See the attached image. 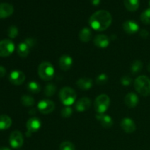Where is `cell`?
I'll return each mask as SVG.
<instances>
[{
	"instance_id": "6da1fadb",
	"label": "cell",
	"mask_w": 150,
	"mask_h": 150,
	"mask_svg": "<svg viewBox=\"0 0 150 150\" xmlns=\"http://www.w3.org/2000/svg\"><path fill=\"white\" fill-rule=\"evenodd\" d=\"M112 16L107 10H100L94 13L89 19V24L94 30L102 32L111 26Z\"/></svg>"
},
{
	"instance_id": "7a4b0ae2",
	"label": "cell",
	"mask_w": 150,
	"mask_h": 150,
	"mask_svg": "<svg viewBox=\"0 0 150 150\" xmlns=\"http://www.w3.org/2000/svg\"><path fill=\"white\" fill-rule=\"evenodd\" d=\"M136 92L144 97L150 95V79L146 76H140L134 81Z\"/></svg>"
},
{
	"instance_id": "3957f363",
	"label": "cell",
	"mask_w": 150,
	"mask_h": 150,
	"mask_svg": "<svg viewBox=\"0 0 150 150\" xmlns=\"http://www.w3.org/2000/svg\"><path fill=\"white\" fill-rule=\"evenodd\" d=\"M54 67L49 62H42L38 67V75L42 80L48 81L54 76Z\"/></svg>"
},
{
	"instance_id": "277c9868",
	"label": "cell",
	"mask_w": 150,
	"mask_h": 150,
	"mask_svg": "<svg viewBox=\"0 0 150 150\" xmlns=\"http://www.w3.org/2000/svg\"><path fill=\"white\" fill-rule=\"evenodd\" d=\"M59 99L62 104L66 106L73 105L76 99V92L72 88L65 86L59 91Z\"/></svg>"
},
{
	"instance_id": "5b68a950",
	"label": "cell",
	"mask_w": 150,
	"mask_h": 150,
	"mask_svg": "<svg viewBox=\"0 0 150 150\" xmlns=\"http://www.w3.org/2000/svg\"><path fill=\"white\" fill-rule=\"evenodd\" d=\"M110 105V98L107 95L103 94L97 97L94 103V108L98 114H104Z\"/></svg>"
},
{
	"instance_id": "8992f818",
	"label": "cell",
	"mask_w": 150,
	"mask_h": 150,
	"mask_svg": "<svg viewBox=\"0 0 150 150\" xmlns=\"http://www.w3.org/2000/svg\"><path fill=\"white\" fill-rule=\"evenodd\" d=\"M15 50V45L10 40H3L0 41V57H7L13 54Z\"/></svg>"
},
{
	"instance_id": "52a82bcc",
	"label": "cell",
	"mask_w": 150,
	"mask_h": 150,
	"mask_svg": "<svg viewBox=\"0 0 150 150\" xmlns=\"http://www.w3.org/2000/svg\"><path fill=\"white\" fill-rule=\"evenodd\" d=\"M41 127V122L37 117H32L29 119L26 122V128L27 131L26 133V136L27 137H30L33 133H35Z\"/></svg>"
},
{
	"instance_id": "ba28073f",
	"label": "cell",
	"mask_w": 150,
	"mask_h": 150,
	"mask_svg": "<svg viewBox=\"0 0 150 150\" xmlns=\"http://www.w3.org/2000/svg\"><path fill=\"white\" fill-rule=\"evenodd\" d=\"M10 146L14 149H18L21 147L23 144V135L20 131H13L10 134V139H9Z\"/></svg>"
},
{
	"instance_id": "9c48e42d",
	"label": "cell",
	"mask_w": 150,
	"mask_h": 150,
	"mask_svg": "<svg viewBox=\"0 0 150 150\" xmlns=\"http://www.w3.org/2000/svg\"><path fill=\"white\" fill-rule=\"evenodd\" d=\"M38 108L42 114H48L54 111L55 103L50 100H42L38 103Z\"/></svg>"
},
{
	"instance_id": "30bf717a",
	"label": "cell",
	"mask_w": 150,
	"mask_h": 150,
	"mask_svg": "<svg viewBox=\"0 0 150 150\" xmlns=\"http://www.w3.org/2000/svg\"><path fill=\"white\" fill-rule=\"evenodd\" d=\"M25 79L26 76L21 70H13L9 76V81L10 83L17 86L22 84L25 81Z\"/></svg>"
},
{
	"instance_id": "8fae6325",
	"label": "cell",
	"mask_w": 150,
	"mask_h": 150,
	"mask_svg": "<svg viewBox=\"0 0 150 150\" xmlns=\"http://www.w3.org/2000/svg\"><path fill=\"white\" fill-rule=\"evenodd\" d=\"M122 129L127 133H132L136 130V125L133 120L130 118H124L120 122Z\"/></svg>"
},
{
	"instance_id": "7c38bea8",
	"label": "cell",
	"mask_w": 150,
	"mask_h": 150,
	"mask_svg": "<svg viewBox=\"0 0 150 150\" xmlns=\"http://www.w3.org/2000/svg\"><path fill=\"white\" fill-rule=\"evenodd\" d=\"M122 27L125 32L128 35H133L136 33L139 29V24L136 21L131 20L125 21L122 24Z\"/></svg>"
},
{
	"instance_id": "4fadbf2b",
	"label": "cell",
	"mask_w": 150,
	"mask_h": 150,
	"mask_svg": "<svg viewBox=\"0 0 150 150\" xmlns=\"http://www.w3.org/2000/svg\"><path fill=\"white\" fill-rule=\"evenodd\" d=\"M14 12V8L9 3H0V18H6L11 16Z\"/></svg>"
},
{
	"instance_id": "5bb4252c",
	"label": "cell",
	"mask_w": 150,
	"mask_h": 150,
	"mask_svg": "<svg viewBox=\"0 0 150 150\" xmlns=\"http://www.w3.org/2000/svg\"><path fill=\"white\" fill-rule=\"evenodd\" d=\"M73 65V59L68 55L62 56L59 60V66L60 69L64 71H67Z\"/></svg>"
},
{
	"instance_id": "9a60e30c",
	"label": "cell",
	"mask_w": 150,
	"mask_h": 150,
	"mask_svg": "<svg viewBox=\"0 0 150 150\" xmlns=\"http://www.w3.org/2000/svg\"><path fill=\"white\" fill-rule=\"evenodd\" d=\"M91 106V100L89 98H82L76 102V109L78 112H83Z\"/></svg>"
},
{
	"instance_id": "2e32d148",
	"label": "cell",
	"mask_w": 150,
	"mask_h": 150,
	"mask_svg": "<svg viewBox=\"0 0 150 150\" xmlns=\"http://www.w3.org/2000/svg\"><path fill=\"white\" fill-rule=\"evenodd\" d=\"M94 43L98 48H105L109 45L110 40L106 35H98L94 38Z\"/></svg>"
},
{
	"instance_id": "e0dca14e",
	"label": "cell",
	"mask_w": 150,
	"mask_h": 150,
	"mask_svg": "<svg viewBox=\"0 0 150 150\" xmlns=\"http://www.w3.org/2000/svg\"><path fill=\"white\" fill-rule=\"evenodd\" d=\"M96 119L100 122L101 125L104 128H110L113 126L114 122L110 116L104 114H98L96 115Z\"/></svg>"
},
{
	"instance_id": "ac0fdd59",
	"label": "cell",
	"mask_w": 150,
	"mask_h": 150,
	"mask_svg": "<svg viewBox=\"0 0 150 150\" xmlns=\"http://www.w3.org/2000/svg\"><path fill=\"white\" fill-rule=\"evenodd\" d=\"M139 97L133 92H130L125 98V103L129 108H135L139 103Z\"/></svg>"
},
{
	"instance_id": "d6986e66",
	"label": "cell",
	"mask_w": 150,
	"mask_h": 150,
	"mask_svg": "<svg viewBox=\"0 0 150 150\" xmlns=\"http://www.w3.org/2000/svg\"><path fill=\"white\" fill-rule=\"evenodd\" d=\"M92 80L89 78H81L76 82L77 86L82 90H88L92 86Z\"/></svg>"
},
{
	"instance_id": "ffe728a7",
	"label": "cell",
	"mask_w": 150,
	"mask_h": 150,
	"mask_svg": "<svg viewBox=\"0 0 150 150\" xmlns=\"http://www.w3.org/2000/svg\"><path fill=\"white\" fill-rule=\"evenodd\" d=\"M79 39L83 42H87L92 39V31L89 28L84 27L79 32Z\"/></svg>"
},
{
	"instance_id": "44dd1931",
	"label": "cell",
	"mask_w": 150,
	"mask_h": 150,
	"mask_svg": "<svg viewBox=\"0 0 150 150\" xmlns=\"http://www.w3.org/2000/svg\"><path fill=\"white\" fill-rule=\"evenodd\" d=\"M29 51H30V48L25 42H21L18 45L17 53L19 57H22V58H26L29 55Z\"/></svg>"
},
{
	"instance_id": "7402d4cb",
	"label": "cell",
	"mask_w": 150,
	"mask_h": 150,
	"mask_svg": "<svg viewBox=\"0 0 150 150\" xmlns=\"http://www.w3.org/2000/svg\"><path fill=\"white\" fill-rule=\"evenodd\" d=\"M12 125V120L7 115L0 116V130H4L10 128Z\"/></svg>"
},
{
	"instance_id": "603a6c76",
	"label": "cell",
	"mask_w": 150,
	"mask_h": 150,
	"mask_svg": "<svg viewBox=\"0 0 150 150\" xmlns=\"http://www.w3.org/2000/svg\"><path fill=\"white\" fill-rule=\"evenodd\" d=\"M124 4L126 9L130 12H134L139 9V0H124Z\"/></svg>"
},
{
	"instance_id": "cb8c5ba5",
	"label": "cell",
	"mask_w": 150,
	"mask_h": 150,
	"mask_svg": "<svg viewBox=\"0 0 150 150\" xmlns=\"http://www.w3.org/2000/svg\"><path fill=\"white\" fill-rule=\"evenodd\" d=\"M40 85L36 81H30L27 84V89L29 92L32 94H38L40 91Z\"/></svg>"
},
{
	"instance_id": "d4e9b609",
	"label": "cell",
	"mask_w": 150,
	"mask_h": 150,
	"mask_svg": "<svg viewBox=\"0 0 150 150\" xmlns=\"http://www.w3.org/2000/svg\"><path fill=\"white\" fill-rule=\"evenodd\" d=\"M142 68H143L142 62L140 61V60H136L131 64L130 70H131V73L133 74H136V73H139V72L142 71Z\"/></svg>"
},
{
	"instance_id": "484cf974",
	"label": "cell",
	"mask_w": 150,
	"mask_h": 150,
	"mask_svg": "<svg viewBox=\"0 0 150 150\" xmlns=\"http://www.w3.org/2000/svg\"><path fill=\"white\" fill-rule=\"evenodd\" d=\"M21 103L26 107L33 106L35 103V99L29 95H23L21 98Z\"/></svg>"
},
{
	"instance_id": "4316f807",
	"label": "cell",
	"mask_w": 150,
	"mask_h": 150,
	"mask_svg": "<svg viewBox=\"0 0 150 150\" xmlns=\"http://www.w3.org/2000/svg\"><path fill=\"white\" fill-rule=\"evenodd\" d=\"M56 91H57V87L55 85L54 83H49L45 86L44 93L47 97H51L56 93Z\"/></svg>"
},
{
	"instance_id": "83f0119b",
	"label": "cell",
	"mask_w": 150,
	"mask_h": 150,
	"mask_svg": "<svg viewBox=\"0 0 150 150\" xmlns=\"http://www.w3.org/2000/svg\"><path fill=\"white\" fill-rule=\"evenodd\" d=\"M140 18L145 24H150V8L146 9L141 14Z\"/></svg>"
},
{
	"instance_id": "f1b7e54d",
	"label": "cell",
	"mask_w": 150,
	"mask_h": 150,
	"mask_svg": "<svg viewBox=\"0 0 150 150\" xmlns=\"http://www.w3.org/2000/svg\"><path fill=\"white\" fill-rule=\"evenodd\" d=\"M60 150H76V146L72 142L65 141L61 143L59 146Z\"/></svg>"
},
{
	"instance_id": "f546056e",
	"label": "cell",
	"mask_w": 150,
	"mask_h": 150,
	"mask_svg": "<svg viewBox=\"0 0 150 150\" xmlns=\"http://www.w3.org/2000/svg\"><path fill=\"white\" fill-rule=\"evenodd\" d=\"M108 80V78L106 74L105 73H102V74H100L99 76L97 77L96 79V83L98 85H103L105 83H107Z\"/></svg>"
},
{
	"instance_id": "4dcf8cb0",
	"label": "cell",
	"mask_w": 150,
	"mask_h": 150,
	"mask_svg": "<svg viewBox=\"0 0 150 150\" xmlns=\"http://www.w3.org/2000/svg\"><path fill=\"white\" fill-rule=\"evenodd\" d=\"M7 34L10 38H16L18 35V29L16 26H11L7 30Z\"/></svg>"
},
{
	"instance_id": "1f68e13d",
	"label": "cell",
	"mask_w": 150,
	"mask_h": 150,
	"mask_svg": "<svg viewBox=\"0 0 150 150\" xmlns=\"http://www.w3.org/2000/svg\"><path fill=\"white\" fill-rule=\"evenodd\" d=\"M72 114H73V109L69 106L65 107L61 111V115L64 118H69L71 117Z\"/></svg>"
},
{
	"instance_id": "d6a6232c",
	"label": "cell",
	"mask_w": 150,
	"mask_h": 150,
	"mask_svg": "<svg viewBox=\"0 0 150 150\" xmlns=\"http://www.w3.org/2000/svg\"><path fill=\"white\" fill-rule=\"evenodd\" d=\"M132 81H133V80L128 76H125L121 79V83L124 86H129V85L131 84Z\"/></svg>"
},
{
	"instance_id": "836d02e7",
	"label": "cell",
	"mask_w": 150,
	"mask_h": 150,
	"mask_svg": "<svg viewBox=\"0 0 150 150\" xmlns=\"http://www.w3.org/2000/svg\"><path fill=\"white\" fill-rule=\"evenodd\" d=\"M25 42L28 45V46L30 48H33L35 45H36V40L34 38H26L25 40Z\"/></svg>"
},
{
	"instance_id": "e575fe53",
	"label": "cell",
	"mask_w": 150,
	"mask_h": 150,
	"mask_svg": "<svg viewBox=\"0 0 150 150\" xmlns=\"http://www.w3.org/2000/svg\"><path fill=\"white\" fill-rule=\"evenodd\" d=\"M139 35H140V37H142V38H144V39H146V38H147L149 36V33L148 31L145 30V29H142V30L140 31Z\"/></svg>"
},
{
	"instance_id": "d590c367",
	"label": "cell",
	"mask_w": 150,
	"mask_h": 150,
	"mask_svg": "<svg viewBox=\"0 0 150 150\" xmlns=\"http://www.w3.org/2000/svg\"><path fill=\"white\" fill-rule=\"evenodd\" d=\"M6 75V69L2 66H0V78L4 77Z\"/></svg>"
},
{
	"instance_id": "8d00e7d4",
	"label": "cell",
	"mask_w": 150,
	"mask_h": 150,
	"mask_svg": "<svg viewBox=\"0 0 150 150\" xmlns=\"http://www.w3.org/2000/svg\"><path fill=\"white\" fill-rule=\"evenodd\" d=\"M91 1H92V4L95 6H98L100 3V0H91Z\"/></svg>"
},
{
	"instance_id": "74e56055",
	"label": "cell",
	"mask_w": 150,
	"mask_h": 150,
	"mask_svg": "<svg viewBox=\"0 0 150 150\" xmlns=\"http://www.w3.org/2000/svg\"><path fill=\"white\" fill-rule=\"evenodd\" d=\"M35 114H36V111H35V109H32L30 110V111H29V114H31L32 116L35 115Z\"/></svg>"
},
{
	"instance_id": "f35d334b",
	"label": "cell",
	"mask_w": 150,
	"mask_h": 150,
	"mask_svg": "<svg viewBox=\"0 0 150 150\" xmlns=\"http://www.w3.org/2000/svg\"><path fill=\"white\" fill-rule=\"evenodd\" d=\"M0 150H11L7 147H0Z\"/></svg>"
},
{
	"instance_id": "ab89813d",
	"label": "cell",
	"mask_w": 150,
	"mask_h": 150,
	"mask_svg": "<svg viewBox=\"0 0 150 150\" xmlns=\"http://www.w3.org/2000/svg\"><path fill=\"white\" fill-rule=\"evenodd\" d=\"M147 70H148V71H149L150 73V63L149 64H148V66H147Z\"/></svg>"
},
{
	"instance_id": "60d3db41",
	"label": "cell",
	"mask_w": 150,
	"mask_h": 150,
	"mask_svg": "<svg viewBox=\"0 0 150 150\" xmlns=\"http://www.w3.org/2000/svg\"><path fill=\"white\" fill-rule=\"evenodd\" d=\"M149 6H150V1H149Z\"/></svg>"
}]
</instances>
